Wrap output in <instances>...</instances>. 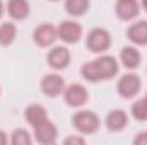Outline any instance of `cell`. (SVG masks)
<instances>
[{
  "instance_id": "e0dca14e",
  "label": "cell",
  "mask_w": 147,
  "mask_h": 145,
  "mask_svg": "<svg viewBox=\"0 0 147 145\" xmlns=\"http://www.w3.org/2000/svg\"><path fill=\"white\" fill-rule=\"evenodd\" d=\"M91 0H65V12L72 17H82L87 14Z\"/></svg>"
},
{
  "instance_id": "9a60e30c",
  "label": "cell",
  "mask_w": 147,
  "mask_h": 145,
  "mask_svg": "<svg viewBox=\"0 0 147 145\" xmlns=\"http://www.w3.org/2000/svg\"><path fill=\"white\" fill-rule=\"evenodd\" d=\"M142 62V55L135 46H123L120 51V63L128 68V70H135L140 67Z\"/></svg>"
},
{
  "instance_id": "ac0fdd59",
  "label": "cell",
  "mask_w": 147,
  "mask_h": 145,
  "mask_svg": "<svg viewBox=\"0 0 147 145\" xmlns=\"http://www.w3.org/2000/svg\"><path fill=\"white\" fill-rule=\"evenodd\" d=\"M17 38V26L14 22H2L0 24V44L10 46Z\"/></svg>"
},
{
  "instance_id": "44dd1931",
  "label": "cell",
  "mask_w": 147,
  "mask_h": 145,
  "mask_svg": "<svg viewBox=\"0 0 147 145\" xmlns=\"http://www.w3.org/2000/svg\"><path fill=\"white\" fill-rule=\"evenodd\" d=\"M86 144V138L84 135H70V137H65L63 138V145H84Z\"/></svg>"
},
{
  "instance_id": "8992f818",
  "label": "cell",
  "mask_w": 147,
  "mask_h": 145,
  "mask_svg": "<svg viewBox=\"0 0 147 145\" xmlns=\"http://www.w3.org/2000/svg\"><path fill=\"white\" fill-rule=\"evenodd\" d=\"M70 60H72V55H70V50L67 46H53L48 51V56H46V62H48L50 68H53L57 72L65 70L70 65Z\"/></svg>"
},
{
  "instance_id": "52a82bcc",
  "label": "cell",
  "mask_w": 147,
  "mask_h": 145,
  "mask_svg": "<svg viewBox=\"0 0 147 145\" xmlns=\"http://www.w3.org/2000/svg\"><path fill=\"white\" fill-rule=\"evenodd\" d=\"M63 99L70 108H82L89 101V92L82 84H70L63 91Z\"/></svg>"
},
{
  "instance_id": "cb8c5ba5",
  "label": "cell",
  "mask_w": 147,
  "mask_h": 145,
  "mask_svg": "<svg viewBox=\"0 0 147 145\" xmlns=\"http://www.w3.org/2000/svg\"><path fill=\"white\" fill-rule=\"evenodd\" d=\"M3 14H5V5H3V2L0 0V19L3 17Z\"/></svg>"
},
{
  "instance_id": "4316f807",
  "label": "cell",
  "mask_w": 147,
  "mask_h": 145,
  "mask_svg": "<svg viewBox=\"0 0 147 145\" xmlns=\"http://www.w3.org/2000/svg\"><path fill=\"white\" fill-rule=\"evenodd\" d=\"M0 94H2V87H0Z\"/></svg>"
},
{
  "instance_id": "7c38bea8",
  "label": "cell",
  "mask_w": 147,
  "mask_h": 145,
  "mask_svg": "<svg viewBox=\"0 0 147 145\" xmlns=\"http://www.w3.org/2000/svg\"><path fill=\"white\" fill-rule=\"evenodd\" d=\"M5 10L7 14L10 15V19L14 21H26L31 14V5L28 0H7V5H5Z\"/></svg>"
},
{
  "instance_id": "3957f363",
  "label": "cell",
  "mask_w": 147,
  "mask_h": 145,
  "mask_svg": "<svg viewBox=\"0 0 147 145\" xmlns=\"http://www.w3.org/2000/svg\"><path fill=\"white\" fill-rule=\"evenodd\" d=\"M86 46L92 53H105L111 46V34L105 28H94L86 36Z\"/></svg>"
},
{
  "instance_id": "484cf974",
  "label": "cell",
  "mask_w": 147,
  "mask_h": 145,
  "mask_svg": "<svg viewBox=\"0 0 147 145\" xmlns=\"http://www.w3.org/2000/svg\"><path fill=\"white\" fill-rule=\"evenodd\" d=\"M50 2H58V0H50Z\"/></svg>"
},
{
  "instance_id": "d6986e66",
  "label": "cell",
  "mask_w": 147,
  "mask_h": 145,
  "mask_svg": "<svg viewBox=\"0 0 147 145\" xmlns=\"http://www.w3.org/2000/svg\"><path fill=\"white\" fill-rule=\"evenodd\" d=\"M9 140H10L12 145H29L33 142V137H31V133L26 128H17V130L12 132Z\"/></svg>"
},
{
  "instance_id": "5b68a950",
  "label": "cell",
  "mask_w": 147,
  "mask_h": 145,
  "mask_svg": "<svg viewBox=\"0 0 147 145\" xmlns=\"http://www.w3.org/2000/svg\"><path fill=\"white\" fill-rule=\"evenodd\" d=\"M39 87H41V92L46 96V97H58L63 94L65 91V80L63 77H60L58 73H46L41 82H39Z\"/></svg>"
},
{
  "instance_id": "9c48e42d",
  "label": "cell",
  "mask_w": 147,
  "mask_h": 145,
  "mask_svg": "<svg viewBox=\"0 0 147 145\" xmlns=\"http://www.w3.org/2000/svg\"><path fill=\"white\" fill-rule=\"evenodd\" d=\"M57 31H58V38L67 44H75L82 38V26L75 21H70V19L62 21L57 26Z\"/></svg>"
},
{
  "instance_id": "7a4b0ae2",
  "label": "cell",
  "mask_w": 147,
  "mask_h": 145,
  "mask_svg": "<svg viewBox=\"0 0 147 145\" xmlns=\"http://www.w3.org/2000/svg\"><path fill=\"white\" fill-rule=\"evenodd\" d=\"M72 126L80 135H92L99 130L101 119L91 109H79L72 116Z\"/></svg>"
},
{
  "instance_id": "277c9868",
  "label": "cell",
  "mask_w": 147,
  "mask_h": 145,
  "mask_svg": "<svg viewBox=\"0 0 147 145\" xmlns=\"http://www.w3.org/2000/svg\"><path fill=\"white\" fill-rule=\"evenodd\" d=\"M142 89V80L137 73H125L118 79L116 91L123 99H134L139 96Z\"/></svg>"
},
{
  "instance_id": "7402d4cb",
  "label": "cell",
  "mask_w": 147,
  "mask_h": 145,
  "mask_svg": "<svg viewBox=\"0 0 147 145\" xmlns=\"http://www.w3.org/2000/svg\"><path fill=\"white\" fill-rule=\"evenodd\" d=\"M134 145H147V132H140L134 137Z\"/></svg>"
},
{
  "instance_id": "8fae6325",
  "label": "cell",
  "mask_w": 147,
  "mask_h": 145,
  "mask_svg": "<svg viewBox=\"0 0 147 145\" xmlns=\"http://www.w3.org/2000/svg\"><path fill=\"white\" fill-rule=\"evenodd\" d=\"M116 17L121 21H134L140 14V3L137 0H118L115 7Z\"/></svg>"
},
{
  "instance_id": "ffe728a7",
  "label": "cell",
  "mask_w": 147,
  "mask_h": 145,
  "mask_svg": "<svg viewBox=\"0 0 147 145\" xmlns=\"http://www.w3.org/2000/svg\"><path fill=\"white\" fill-rule=\"evenodd\" d=\"M132 116L137 121H147V101L144 99H137L132 104Z\"/></svg>"
},
{
  "instance_id": "6da1fadb",
  "label": "cell",
  "mask_w": 147,
  "mask_h": 145,
  "mask_svg": "<svg viewBox=\"0 0 147 145\" xmlns=\"http://www.w3.org/2000/svg\"><path fill=\"white\" fill-rule=\"evenodd\" d=\"M120 70V63L111 55H101L80 67V77L87 82L98 84L103 80H111Z\"/></svg>"
},
{
  "instance_id": "ba28073f",
  "label": "cell",
  "mask_w": 147,
  "mask_h": 145,
  "mask_svg": "<svg viewBox=\"0 0 147 145\" xmlns=\"http://www.w3.org/2000/svg\"><path fill=\"white\" fill-rule=\"evenodd\" d=\"M33 39L39 48H48V46H53L55 41L58 39V31L53 24L45 22V24L36 26V29L33 33Z\"/></svg>"
},
{
  "instance_id": "d4e9b609",
  "label": "cell",
  "mask_w": 147,
  "mask_h": 145,
  "mask_svg": "<svg viewBox=\"0 0 147 145\" xmlns=\"http://www.w3.org/2000/svg\"><path fill=\"white\" fill-rule=\"evenodd\" d=\"M140 7H142V9L147 12V0H140Z\"/></svg>"
},
{
  "instance_id": "603a6c76",
  "label": "cell",
  "mask_w": 147,
  "mask_h": 145,
  "mask_svg": "<svg viewBox=\"0 0 147 145\" xmlns=\"http://www.w3.org/2000/svg\"><path fill=\"white\" fill-rule=\"evenodd\" d=\"M9 142H10V140H9V137H7V135L0 130V145H7Z\"/></svg>"
},
{
  "instance_id": "4fadbf2b",
  "label": "cell",
  "mask_w": 147,
  "mask_h": 145,
  "mask_svg": "<svg viewBox=\"0 0 147 145\" xmlns=\"http://www.w3.org/2000/svg\"><path fill=\"white\" fill-rule=\"evenodd\" d=\"M105 125L110 132H121L128 125V114L123 109H111L105 118Z\"/></svg>"
},
{
  "instance_id": "30bf717a",
  "label": "cell",
  "mask_w": 147,
  "mask_h": 145,
  "mask_svg": "<svg viewBox=\"0 0 147 145\" xmlns=\"http://www.w3.org/2000/svg\"><path fill=\"white\" fill-rule=\"evenodd\" d=\"M34 138H36L38 144H41V145L55 144L57 138H58V128H57V125L53 121L46 119L41 125L34 126Z\"/></svg>"
},
{
  "instance_id": "5bb4252c",
  "label": "cell",
  "mask_w": 147,
  "mask_h": 145,
  "mask_svg": "<svg viewBox=\"0 0 147 145\" xmlns=\"http://www.w3.org/2000/svg\"><path fill=\"white\" fill-rule=\"evenodd\" d=\"M127 38L134 46H147V21H137L127 29Z\"/></svg>"
},
{
  "instance_id": "2e32d148",
  "label": "cell",
  "mask_w": 147,
  "mask_h": 145,
  "mask_svg": "<svg viewBox=\"0 0 147 145\" xmlns=\"http://www.w3.org/2000/svg\"><path fill=\"white\" fill-rule=\"evenodd\" d=\"M24 118H26V123L34 128V126L41 125L43 121L48 119V111L41 104H29L24 111Z\"/></svg>"
},
{
  "instance_id": "83f0119b",
  "label": "cell",
  "mask_w": 147,
  "mask_h": 145,
  "mask_svg": "<svg viewBox=\"0 0 147 145\" xmlns=\"http://www.w3.org/2000/svg\"><path fill=\"white\" fill-rule=\"evenodd\" d=\"M146 101H147V94H146Z\"/></svg>"
}]
</instances>
